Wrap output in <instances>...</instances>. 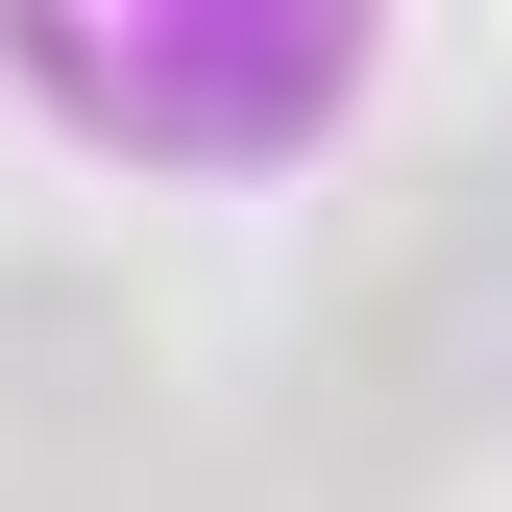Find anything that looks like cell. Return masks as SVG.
<instances>
[{"instance_id": "obj_1", "label": "cell", "mask_w": 512, "mask_h": 512, "mask_svg": "<svg viewBox=\"0 0 512 512\" xmlns=\"http://www.w3.org/2000/svg\"><path fill=\"white\" fill-rule=\"evenodd\" d=\"M147 391H171V342H147V293L122 269H0V464L25 488H147Z\"/></svg>"}]
</instances>
